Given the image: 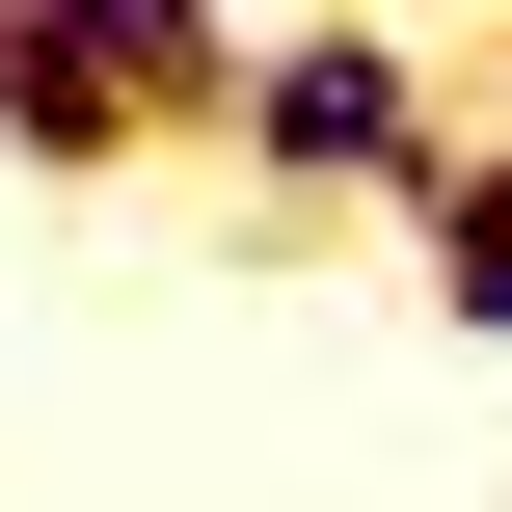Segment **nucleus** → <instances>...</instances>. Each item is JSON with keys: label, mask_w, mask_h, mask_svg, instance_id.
<instances>
[{"label": "nucleus", "mask_w": 512, "mask_h": 512, "mask_svg": "<svg viewBox=\"0 0 512 512\" xmlns=\"http://www.w3.org/2000/svg\"><path fill=\"white\" fill-rule=\"evenodd\" d=\"M135 135H162V81H135V54H108L81 0H27V27H0V162H54V189H108Z\"/></svg>", "instance_id": "2"}, {"label": "nucleus", "mask_w": 512, "mask_h": 512, "mask_svg": "<svg viewBox=\"0 0 512 512\" xmlns=\"http://www.w3.org/2000/svg\"><path fill=\"white\" fill-rule=\"evenodd\" d=\"M405 243H432V297L512 351V135H432V189H405Z\"/></svg>", "instance_id": "3"}, {"label": "nucleus", "mask_w": 512, "mask_h": 512, "mask_svg": "<svg viewBox=\"0 0 512 512\" xmlns=\"http://www.w3.org/2000/svg\"><path fill=\"white\" fill-rule=\"evenodd\" d=\"M216 135H243L297 216H405L459 108H432V54H405V27H351V0H297V27H270V0H243V81H216Z\"/></svg>", "instance_id": "1"}, {"label": "nucleus", "mask_w": 512, "mask_h": 512, "mask_svg": "<svg viewBox=\"0 0 512 512\" xmlns=\"http://www.w3.org/2000/svg\"><path fill=\"white\" fill-rule=\"evenodd\" d=\"M135 81H162V135H216V81H243V0H81Z\"/></svg>", "instance_id": "4"}]
</instances>
